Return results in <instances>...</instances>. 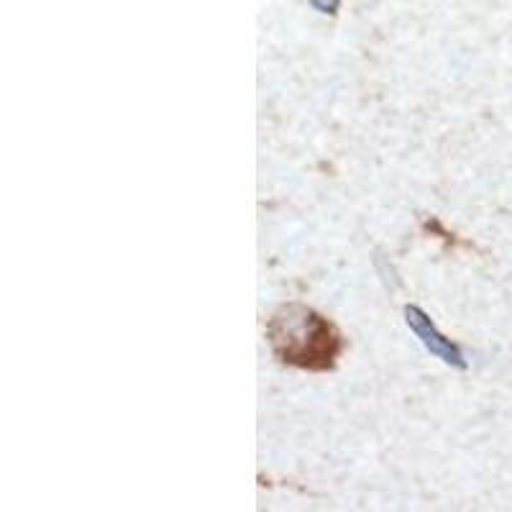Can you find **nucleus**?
Instances as JSON below:
<instances>
[{"instance_id": "3", "label": "nucleus", "mask_w": 512, "mask_h": 512, "mask_svg": "<svg viewBox=\"0 0 512 512\" xmlns=\"http://www.w3.org/2000/svg\"><path fill=\"white\" fill-rule=\"evenodd\" d=\"M310 3H313L315 11H320V13H336L341 0H310Z\"/></svg>"}, {"instance_id": "1", "label": "nucleus", "mask_w": 512, "mask_h": 512, "mask_svg": "<svg viewBox=\"0 0 512 512\" xmlns=\"http://www.w3.org/2000/svg\"><path fill=\"white\" fill-rule=\"evenodd\" d=\"M274 351L285 361H295L303 367L331 364L336 354V336L326 320L308 308L282 310L269 326Z\"/></svg>"}, {"instance_id": "2", "label": "nucleus", "mask_w": 512, "mask_h": 512, "mask_svg": "<svg viewBox=\"0 0 512 512\" xmlns=\"http://www.w3.org/2000/svg\"><path fill=\"white\" fill-rule=\"evenodd\" d=\"M405 323H408V328L415 333V338H418L420 344L431 351L436 359H441L448 367L466 369V359L464 354H461L459 346H456L451 338L443 336L436 328V323H433L423 310L415 308V305H408V308H405Z\"/></svg>"}]
</instances>
